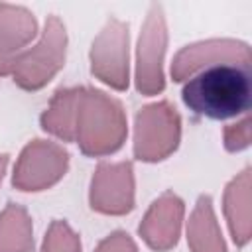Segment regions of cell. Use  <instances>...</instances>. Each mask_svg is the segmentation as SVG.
Segmentation results:
<instances>
[{
    "mask_svg": "<svg viewBox=\"0 0 252 252\" xmlns=\"http://www.w3.org/2000/svg\"><path fill=\"white\" fill-rule=\"evenodd\" d=\"M183 104L197 116L226 120L246 112L252 104L250 63L219 61L187 79L181 91Z\"/></svg>",
    "mask_w": 252,
    "mask_h": 252,
    "instance_id": "obj_1",
    "label": "cell"
},
{
    "mask_svg": "<svg viewBox=\"0 0 252 252\" xmlns=\"http://www.w3.org/2000/svg\"><path fill=\"white\" fill-rule=\"evenodd\" d=\"M67 158V152L61 148L35 140V144H30L22 154L14 173V185L22 187L24 191H39L41 187H49L65 173Z\"/></svg>",
    "mask_w": 252,
    "mask_h": 252,
    "instance_id": "obj_2",
    "label": "cell"
},
{
    "mask_svg": "<svg viewBox=\"0 0 252 252\" xmlns=\"http://www.w3.org/2000/svg\"><path fill=\"white\" fill-rule=\"evenodd\" d=\"M59 30H61L59 22L55 18H51L47 22V26H45V37H43V41L33 51L24 53V55H20L18 59L12 61V69H14V77H16L14 81L20 87L32 89V91L33 89H39L61 67L63 57H65V45L63 47H57V49H53L51 53L45 55L47 47L51 45V41H53V37L57 35Z\"/></svg>",
    "mask_w": 252,
    "mask_h": 252,
    "instance_id": "obj_3",
    "label": "cell"
},
{
    "mask_svg": "<svg viewBox=\"0 0 252 252\" xmlns=\"http://www.w3.org/2000/svg\"><path fill=\"white\" fill-rule=\"evenodd\" d=\"M179 140V116L169 106L165 116L159 122V128H152L150 122L144 118L142 112L136 116V142H134V154L138 159L144 161H156L167 156L171 150H175Z\"/></svg>",
    "mask_w": 252,
    "mask_h": 252,
    "instance_id": "obj_4",
    "label": "cell"
},
{
    "mask_svg": "<svg viewBox=\"0 0 252 252\" xmlns=\"http://www.w3.org/2000/svg\"><path fill=\"white\" fill-rule=\"evenodd\" d=\"M181 213H183L181 201L171 193L163 195L159 201L152 205L146 220L140 224V234L146 238V242L152 248L167 250L177 242Z\"/></svg>",
    "mask_w": 252,
    "mask_h": 252,
    "instance_id": "obj_5",
    "label": "cell"
},
{
    "mask_svg": "<svg viewBox=\"0 0 252 252\" xmlns=\"http://www.w3.org/2000/svg\"><path fill=\"white\" fill-rule=\"evenodd\" d=\"M148 26L152 30L140 35V47H138V89L146 94H154L163 89L161 57H163L165 33H163L161 18H158L156 26L154 20H150Z\"/></svg>",
    "mask_w": 252,
    "mask_h": 252,
    "instance_id": "obj_6",
    "label": "cell"
},
{
    "mask_svg": "<svg viewBox=\"0 0 252 252\" xmlns=\"http://www.w3.org/2000/svg\"><path fill=\"white\" fill-rule=\"evenodd\" d=\"M24 220H28V215L24 209L10 203V207L0 217V252H28L32 248L30 242H24L14 234V228H18Z\"/></svg>",
    "mask_w": 252,
    "mask_h": 252,
    "instance_id": "obj_7",
    "label": "cell"
},
{
    "mask_svg": "<svg viewBox=\"0 0 252 252\" xmlns=\"http://www.w3.org/2000/svg\"><path fill=\"white\" fill-rule=\"evenodd\" d=\"M43 252H79V242L65 222L55 220L45 238Z\"/></svg>",
    "mask_w": 252,
    "mask_h": 252,
    "instance_id": "obj_8",
    "label": "cell"
},
{
    "mask_svg": "<svg viewBox=\"0 0 252 252\" xmlns=\"http://www.w3.org/2000/svg\"><path fill=\"white\" fill-rule=\"evenodd\" d=\"M96 252H136L132 240L124 232H114L110 238H106Z\"/></svg>",
    "mask_w": 252,
    "mask_h": 252,
    "instance_id": "obj_9",
    "label": "cell"
},
{
    "mask_svg": "<svg viewBox=\"0 0 252 252\" xmlns=\"http://www.w3.org/2000/svg\"><path fill=\"white\" fill-rule=\"evenodd\" d=\"M12 61L14 59H8V57L0 55V75H6V73L12 71Z\"/></svg>",
    "mask_w": 252,
    "mask_h": 252,
    "instance_id": "obj_10",
    "label": "cell"
},
{
    "mask_svg": "<svg viewBox=\"0 0 252 252\" xmlns=\"http://www.w3.org/2000/svg\"><path fill=\"white\" fill-rule=\"evenodd\" d=\"M6 163H8V156H6V154H2V156H0V179H2V173H4Z\"/></svg>",
    "mask_w": 252,
    "mask_h": 252,
    "instance_id": "obj_11",
    "label": "cell"
}]
</instances>
